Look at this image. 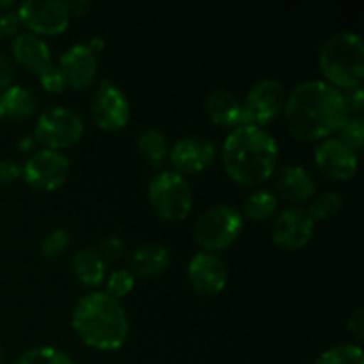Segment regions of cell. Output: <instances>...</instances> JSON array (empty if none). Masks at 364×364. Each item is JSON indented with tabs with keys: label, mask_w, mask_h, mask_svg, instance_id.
Listing matches in <instances>:
<instances>
[{
	"label": "cell",
	"mask_w": 364,
	"mask_h": 364,
	"mask_svg": "<svg viewBox=\"0 0 364 364\" xmlns=\"http://www.w3.org/2000/svg\"><path fill=\"white\" fill-rule=\"evenodd\" d=\"M283 116L291 137L302 142H320L334 137L350 112L340 89L326 80H306L287 96Z\"/></svg>",
	"instance_id": "6da1fadb"
},
{
	"label": "cell",
	"mask_w": 364,
	"mask_h": 364,
	"mask_svg": "<svg viewBox=\"0 0 364 364\" xmlns=\"http://www.w3.org/2000/svg\"><path fill=\"white\" fill-rule=\"evenodd\" d=\"M279 162V146L265 128L240 124L228 134L223 146V166L238 185L252 187L274 176Z\"/></svg>",
	"instance_id": "7a4b0ae2"
},
{
	"label": "cell",
	"mask_w": 364,
	"mask_h": 364,
	"mask_svg": "<svg viewBox=\"0 0 364 364\" xmlns=\"http://www.w3.org/2000/svg\"><path fill=\"white\" fill-rule=\"evenodd\" d=\"M71 327L82 343L100 352L119 350L130 334L124 306L102 290L78 299L71 311Z\"/></svg>",
	"instance_id": "3957f363"
},
{
	"label": "cell",
	"mask_w": 364,
	"mask_h": 364,
	"mask_svg": "<svg viewBox=\"0 0 364 364\" xmlns=\"http://www.w3.org/2000/svg\"><path fill=\"white\" fill-rule=\"evenodd\" d=\"M318 66L323 80L340 91L363 84L364 43L355 32L341 31L331 36L318 53Z\"/></svg>",
	"instance_id": "277c9868"
},
{
	"label": "cell",
	"mask_w": 364,
	"mask_h": 364,
	"mask_svg": "<svg viewBox=\"0 0 364 364\" xmlns=\"http://www.w3.org/2000/svg\"><path fill=\"white\" fill-rule=\"evenodd\" d=\"M148 199L153 212L167 223L187 219L194 196L185 176L173 169L159 171L148 185Z\"/></svg>",
	"instance_id": "5b68a950"
},
{
	"label": "cell",
	"mask_w": 364,
	"mask_h": 364,
	"mask_svg": "<svg viewBox=\"0 0 364 364\" xmlns=\"http://www.w3.org/2000/svg\"><path fill=\"white\" fill-rule=\"evenodd\" d=\"M244 230V217L230 205H213L198 215L194 240L205 252L224 251L237 242Z\"/></svg>",
	"instance_id": "8992f818"
},
{
	"label": "cell",
	"mask_w": 364,
	"mask_h": 364,
	"mask_svg": "<svg viewBox=\"0 0 364 364\" xmlns=\"http://www.w3.org/2000/svg\"><path fill=\"white\" fill-rule=\"evenodd\" d=\"M84 119L73 109L55 105L39 114L32 137L43 148L63 151L77 144L84 135Z\"/></svg>",
	"instance_id": "52a82bcc"
},
{
	"label": "cell",
	"mask_w": 364,
	"mask_h": 364,
	"mask_svg": "<svg viewBox=\"0 0 364 364\" xmlns=\"http://www.w3.org/2000/svg\"><path fill=\"white\" fill-rule=\"evenodd\" d=\"M70 167V159L63 151L41 148L25 160L21 178L34 191L52 192L66 183Z\"/></svg>",
	"instance_id": "ba28073f"
},
{
	"label": "cell",
	"mask_w": 364,
	"mask_h": 364,
	"mask_svg": "<svg viewBox=\"0 0 364 364\" xmlns=\"http://www.w3.org/2000/svg\"><path fill=\"white\" fill-rule=\"evenodd\" d=\"M284 100H287V92H284L283 84L279 80H276V78L259 80L247 92L244 103H242L244 124L265 128L279 114H283Z\"/></svg>",
	"instance_id": "9c48e42d"
},
{
	"label": "cell",
	"mask_w": 364,
	"mask_h": 364,
	"mask_svg": "<svg viewBox=\"0 0 364 364\" xmlns=\"http://www.w3.org/2000/svg\"><path fill=\"white\" fill-rule=\"evenodd\" d=\"M89 112L96 127L105 132H117L130 121L132 107L127 95L116 84L103 80L92 92Z\"/></svg>",
	"instance_id": "30bf717a"
},
{
	"label": "cell",
	"mask_w": 364,
	"mask_h": 364,
	"mask_svg": "<svg viewBox=\"0 0 364 364\" xmlns=\"http://www.w3.org/2000/svg\"><path fill=\"white\" fill-rule=\"evenodd\" d=\"M20 23L36 36H59L70 25V11L63 0H25L16 9Z\"/></svg>",
	"instance_id": "8fae6325"
},
{
	"label": "cell",
	"mask_w": 364,
	"mask_h": 364,
	"mask_svg": "<svg viewBox=\"0 0 364 364\" xmlns=\"http://www.w3.org/2000/svg\"><path fill=\"white\" fill-rule=\"evenodd\" d=\"M315 220L302 206H288L274 215L272 240L284 251H299L311 242Z\"/></svg>",
	"instance_id": "7c38bea8"
},
{
	"label": "cell",
	"mask_w": 364,
	"mask_h": 364,
	"mask_svg": "<svg viewBox=\"0 0 364 364\" xmlns=\"http://www.w3.org/2000/svg\"><path fill=\"white\" fill-rule=\"evenodd\" d=\"M215 142L201 135H188V137L180 139L169 149V162L173 171L185 178L203 173L215 160Z\"/></svg>",
	"instance_id": "4fadbf2b"
},
{
	"label": "cell",
	"mask_w": 364,
	"mask_h": 364,
	"mask_svg": "<svg viewBox=\"0 0 364 364\" xmlns=\"http://www.w3.org/2000/svg\"><path fill=\"white\" fill-rule=\"evenodd\" d=\"M187 277L196 294L203 297L219 295L228 284V267L215 252H198L187 267Z\"/></svg>",
	"instance_id": "5bb4252c"
},
{
	"label": "cell",
	"mask_w": 364,
	"mask_h": 364,
	"mask_svg": "<svg viewBox=\"0 0 364 364\" xmlns=\"http://www.w3.org/2000/svg\"><path fill=\"white\" fill-rule=\"evenodd\" d=\"M315 162L316 167L326 176L336 181H347L350 178H354L359 167L358 153L352 151L336 135L329 139H323V141H320L316 144Z\"/></svg>",
	"instance_id": "9a60e30c"
},
{
	"label": "cell",
	"mask_w": 364,
	"mask_h": 364,
	"mask_svg": "<svg viewBox=\"0 0 364 364\" xmlns=\"http://www.w3.org/2000/svg\"><path fill=\"white\" fill-rule=\"evenodd\" d=\"M57 66L64 73L70 87L77 91L87 89L98 73V53L92 52L87 43H77L63 52Z\"/></svg>",
	"instance_id": "2e32d148"
},
{
	"label": "cell",
	"mask_w": 364,
	"mask_h": 364,
	"mask_svg": "<svg viewBox=\"0 0 364 364\" xmlns=\"http://www.w3.org/2000/svg\"><path fill=\"white\" fill-rule=\"evenodd\" d=\"M277 199L290 203L291 206H301L315 198L316 185L308 169L297 164L283 166L274 173Z\"/></svg>",
	"instance_id": "e0dca14e"
},
{
	"label": "cell",
	"mask_w": 364,
	"mask_h": 364,
	"mask_svg": "<svg viewBox=\"0 0 364 364\" xmlns=\"http://www.w3.org/2000/svg\"><path fill=\"white\" fill-rule=\"evenodd\" d=\"M11 59L14 60V64L38 77L52 64V50L39 36L31 32H18L11 43Z\"/></svg>",
	"instance_id": "ac0fdd59"
},
{
	"label": "cell",
	"mask_w": 364,
	"mask_h": 364,
	"mask_svg": "<svg viewBox=\"0 0 364 364\" xmlns=\"http://www.w3.org/2000/svg\"><path fill=\"white\" fill-rule=\"evenodd\" d=\"M205 112L213 124L220 128H233L244 124L242 103L233 92L226 89H215L205 98Z\"/></svg>",
	"instance_id": "d6986e66"
},
{
	"label": "cell",
	"mask_w": 364,
	"mask_h": 364,
	"mask_svg": "<svg viewBox=\"0 0 364 364\" xmlns=\"http://www.w3.org/2000/svg\"><path fill=\"white\" fill-rule=\"evenodd\" d=\"M171 265V252L162 244H142L132 252L130 270L134 276L153 277L166 272Z\"/></svg>",
	"instance_id": "ffe728a7"
},
{
	"label": "cell",
	"mask_w": 364,
	"mask_h": 364,
	"mask_svg": "<svg viewBox=\"0 0 364 364\" xmlns=\"http://www.w3.org/2000/svg\"><path fill=\"white\" fill-rule=\"evenodd\" d=\"M71 270H73L75 277L89 288L100 287L107 279V262L92 247H84L75 252L73 259H71Z\"/></svg>",
	"instance_id": "44dd1931"
},
{
	"label": "cell",
	"mask_w": 364,
	"mask_h": 364,
	"mask_svg": "<svg viewBox=\"0 0 364 364\" xmlns=\"http://www.w3.org/2000/svg\"><path fill=\"white\" fill-rule=\"evenodd\" d=\"M0 107L4 110V116L23 121L34 116L36 109H38V98H36L34 91L25 85L13 84L0 95Z\"/></svg>",
	"instance_id": "7402d4cb"
},
{
	"label": "cell",
	"mask_w": 364,
	"mask_h": 364,
	"mask_svg": "<svg viewBox=\"0 0 364 364\" xmlns=\"http://www.w3.org/2000/svg\"><path fill=\"white\" fill-rule=\"evenodd\" d=\"M137 149L142 160L151 167H162L169 159V144L167 137L160 130L148 128L142 130L137 137Z\"/></svg>",
	"instance_id": "603a6c76"
},
{
	"label": "cell",
	"mask_w": 364,
	"mask_h": 364,
	"mask_svg": "<svg viewBox=\"0 0 364 364\" xmlns=\"http://www.w3.org/2000/svg\"><path fill=\"white\" fill-rule=\"evenodd\" d=\"M279 208V199L272 191L267 188H258L247 196L244 203V213L247 219L255 220V223H263V220L270 219L277 213Z\"/></svg>",
	"instance_id": "cb8c5ba5"
},
{
	"label": "cell",
	"mask_w": 364,
	"mask_h": 364,
	"mask_svg": "<svg viewBox=\"0 0 364 364\" xmlns=\"http://www.w3.org/2000/svg\"><path fill=\"white\" fill-rule=\"evenodd\" d=\"M341 208H343V196L336 191H326L309 201L306 212L316 223V220L331 219L336 213H340Z\"/></svg>",
	"instance_id": "d4e9b609"
},
{
	"label": "cell",
	"mask_w": 364,
	"mask_h": 364,
	"mask_svg": "<svg viewBox=\"0 0 364 364\" xmlns=\"http://www.w3.org/2000/svg\"><path fill=\"white\" fill-rule=\"evenodd\" d=\"M14 364H75L73 359L63 352L60 348L48 347H34L25 350L20 358L14 361Z\"/></svg>",
	"instance_id": "484cf974"
},
{
	"label": "cell",
	"mask_w": 364,
	"mask_h": 364,
	"mask_svg": "<svg viewBox=\"0 0 364 364\" xmlns=\"http://www.w3.org/2000/svg\"><path fill=\"white\" fill-rule=\"evenodd\" d=\"M313 364H364L363 348L359 345H338L322 352Z\"/></svg>",
	"instance_id": "4316f807"
},
{
	"label": "cell",
	"mask_w": 364,
	"mask_h": 364,
	"mask_svg": "<svg viewBox=\"0 0 364 364\" xmlns=\"http://www.w3.org/2000/svg\"><path fill=\"white\" fill-rule=\"evenodd\" d=\"M135 287V276L132 274L130 269H117L105 279V291L110 297L121 301L127 297Z\"/></svg>",
	"instance_id": "83f0119b"
},
{
	"label": "cell",
	"mask_w": 364,
	"mask_h": 364,
	"mask_svg": "<svg viewBox=\"0 0 364 364\" xmlns=\"http://www.w3.org/2000/svg\"><path fill=\"white\" fill-rule=\"evenodd\" d=\"M338 139L359 155L364 142V121L359 116H350L338 132Z\"/></svg>",
	"instance_id": "f1b7e54d"
},
{
	"label": "cell",
	"mask_w": 364,
	"mask_h": 364,
	"mask_svg": "<svg viewBox=\"0 0 364 364\" xmlns=\"http://www.w3.org/2000/svg\"><path fill=\"white\" fill-rule=\"evenodd\" d=\"M70 240L71 237L66 230L55 228V230H52L45 238H43L41 245H39L41 255L45 256V258H57V256H60L68 247H70Z\"/></svg>",
	"instance_id": "f546056e"
},
{
	"label": "cell",
	"mask_w": 364,
	"mask_h": 364,
	"mask_svg": "<svg viewBox=\"0 0 364 364\" xmlns=\"http://www.w3.org/2000/svg\"><path fill=\"white\" fill-rule=\"evenodd\" d=\"M38 80L41 87L46 92H52V95H59V92H63L68 87L66 77H64V73L57 64H50L46 70H43L38 75Z\"/></svg>",
	"instance_id": "4dcf8cb0"
},
{
	"label": "cell",
	"mask_w": 364,
	"mask_h": 364,
	"mask_svg": "<svg viewBox=\"0 0 364 364\" xmlns=\"http://www.w3.org/2000/svg\"><path fill=\"white\" fill-rule=\"evenodd\" d=\"M98 252L103 256V259H119L127 252V244H124L123 238L110 235V237L103 238Z\"/></svg>",
	"instance_id": "1f68e13d"
},
{
	"label": "cell",
	"mask_w": 364,
	"mask_h": 364,
	"mask_svg": "<svg viewBox=\"0 0 364 364\" xmlns=\"http://www.w3.org/2000/svg\"><path fill=\"white\" fill-rule=\"evenodd\" d=\"M20 27L21 23L16 11H0V39L14 38Z\"/></svg>",
	"instance_id": "d6a6232c"
},
{
	"label": "cell",
	"mask_w": 364,
	"mask_h": 364,
	"mask_svg": "<svg viewBox=\"0 0 364 364\" xmlns=\"http://www.w3.org/2000/svg\"><path fill=\"white\" fill-rule=\"evenodd\" d=\"M16 77V64L6 53H0V95L13 85Z\"/></svg>",
	"instance_id": "836d02e7"
},
{
	"label": "cell",
	"mask_w": 364,
	"mask_h": 364,
	"mask_svg": "<svg viewBox=\"0 0 364 364\" xmlns=\"http://www.w3.org/2000/svg\"><path fill=\"white\" fill-rule=\"evenodd\" d=\"M21 178V166L13 159H0V185H11Z\"/></svg>",
	"instance_id": "e575fe53"
},
{
	"label": "cell",
	"mask_w": 364,
	"mask_h": 364,
	"mask_svg": "<svg viewBox=\"0 0 364 364\" xmlns=\"http://www.w3.org/2000/svg\"><path fill=\"white\" fill-rule=\"evenodd\" d=\"M343 92V98L345 103H347V109L350 112V116L361 117V112L364 109V91H363V85H358L354 89H348V91H341Z\"/></svg>",
	"instance_id": "d590c367"
},
{
	"label": "cell",
	"mask_w": 364,
	"mask_h": 364,
	"mask_svg": "<svg viewBox=\"0 0 364 364\" xmlns=\"http://www.w3.org/2000/svg\"><path fill=\"white\" fill-rule=\"evenodd\" d=\"M347 329L348 333L354 334L358 340H363L364 336V309L358 308L348 315L347 318Z\"/></svg>",
	"instance_id": "8d00e7d4"
},
{
	"label": "cell",
	"mask_w": 364,
	"mask_h": 364,
	"mask_svg": "<svg viewBox=\"0 0 364 364\" xmlns=\"http://www.w3.org/2000/svg\"><path fill=\"white\" fill-rule=\"evenodd\" d=\"M66 7L70 11V16H84L91 9V4L87 0H70L66 2Z\"/></svg>",
	"instance_id": "74e56055"
},
{
	"label": "cell",
	"mask_w": 364,
	"mask_h": 364,
	"mask_svg": "<svg viewBox=\"0 0 364 364\" xmlns=\"http://www.w3.org/2000/svg\"><path fill=\"white\" fill-rule=\"evenodd\" d=\"M36 144V139L32 137V135H27V137H21L20 141H18V149L20 151H28V149L34 148Z\"/></svg>",
	"instance_id": "f35d334b"
},
{
	"label": "cell",
	"mask_w": 364,
	"mask_h": 364,
	"mask_svg": "<svg viewBox=\"0 0 364 364\" xmlns=\"http://www.w3.org/2000/svg\"><path fill=\"white\" fill-rule=\"evenodd\" d=\"M87 45L91 46V50H92V52H95V53H100L103 48H105V43H103L102 38H92L91 41L87 43Z\"/></svg>",
	"instance_id": "ab89813d"
},
{
	"label": "cell",
	"mask_w": 364,
	"mask_h": 364,
	"mask_svg": "<svg viewBox=\"0 0 364 364\" xmlns=\"http://www.w3.org/2000/svg\"><path fill=\"white\" fill-rule=\"evenodd\" d=\"M14 6V0H2L0 2V11H11V7Z\"/></svg>",
	"instance_id": "60d3db41"
},
{
	"label": "cell",
	"mask_w": 364,
	"mask_h": 364,
	"mask_svg": "<svg viewBox=\"0 0 364 364\" xmlns=\"http://www.w3.org/2000/svg\"><path fill=\"white\" fill-rule=\"evenodd\" d=\"M4 117V110H2V107H0V119H2Z\"/></svg>",
	"instance_id": "b9f144b4"
},
{
	"label": "cell",
	"mask_w": 364,
	"mask_h": 364,
	"mask_svg": "<svg viewBox=\"0 0 364 364\" xmlns=\"http://www.w3.org/2000/svg\"><path fill=\"white\" fill-rule=\"evenodd\" d=\"M0 361H2V345H0Z\"/></svg>",
	"instance_id": "7bdbcfd3"
}]
</instances>
